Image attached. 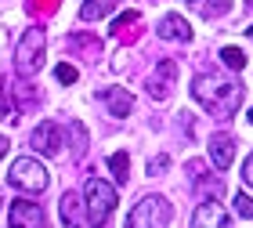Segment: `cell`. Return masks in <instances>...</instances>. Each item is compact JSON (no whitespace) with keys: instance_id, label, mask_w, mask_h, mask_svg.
I'll use <instances>...</instances> for the list:
<instances>
[{"instance_id":"1","label":"cell","mask_w":253,"mask_h":228,"mask_svg":"<svg viewBox=\"0 0 253 228\" xmlns=\"http://www.w3.org/2000/svg\"><path fill=\"white\" fill-rule=\"evenodd\" d=\"M243 84L224 73H199L192 80V98L199 101L206 112L213 116H232V112L243 105Z\"/></svg>"},{"instance_id":"2","label":"cell","mask_w":253,"mask_h":228,"mask_svg":"<svg viewBox=\"0 0 253 228\" xmlns=\"http://www.w3.org/2000/svg\"><path fill=\"white\" fill-rule=\"evenodd\" d=\"M84 203H87V225L90 228H105L112 210H116V203H120V196H116V188H112L105 178H90L87 188H84Z\"/></svg>"},{"instance_id":"3","label":"cell","mask_w":253,"mask_h":228,"mask_svg":"<svg viewBox=\"0 0 253 228\" xmlns=\"http://www.w3.org/2000/svg\"><path fill=\"white\" fill-rule=\"evenodd\" d=\"M43 58H47V33L33 26V29L22 33V40H18L15 65H18V73H22V76H33V73H40V69H43Z\"/></svg>"},{"instance_id":"4","label":"cell","mask_w":253,"mask_h":228,"mask_svg":"<svg viewBox=\"0 0 253 228\" xmlns=\"http://www.w3.org/2000/svg\"><path fill=\"white\" fill-rule=\"evenodd\" d=\"M174 210L163 196H141L134 203V210L126 214V228H167Z\"/></svg>"},{"instance_id":"5","label":"cell","mask_w":253,"mask_h":228,"mask_svg":"<svg viewBox=\"0 0 253 228\" xmlns=\"http://www.w3.org/2000/svg\"><path fill=\"white\" fill-rule=\"evenodd\" d=\"M7 181L15 188H22V192H43L51 178H47V167H43L37 156H18L15 163H11Z\"/></svg>"},{"instance_id":"6","label":"cell","mask_w":253,"mask_h":228,"mask_svg":"<svg viewBox=\"0 0 253 228\" xmlns=\"http://www.w3.org/2000/svg\"><path fill=\"white\" fill-rule=\"evenodd\" d=\"M29 145L37 149L40 156H62V127L58 123H51V120H43V123H37L33 127V134H29Z\"/></svg>"},{"instance_id":"7","label":"cell","mask_w":253,"mask_h":228,"mask_svg":"<svg viewBox=\"0 0 253 228\" xmlns=\"http://www.w3.org/2000/svg\"><path fill=\"white\" fill-rule=\"evenodd\" d=\"M192 228H232V218L217 199H203L192 214Z\"/></svg>"},{"instance_id":"8","label":"cell","mask_w":253,"mask_h":228,"mask_svg":"<svg viewBox=\"0 0 253 228\" xmlns=\"http://www.w3.org/2000/svg\"><path fill=\"white\" fill-rule=\"evenodd\" d=\"M7 218H11V228H47L40 203H29V199H15Z\"/></svg>"},{"instance_id":"9","label":"cell","mask_w":253,"mask_h":228,"mask_svg":"<svg viewBox=\"0 0 253 228\" xmlns=\"http://www.w3.org/2000/svg\"><path fill=\"white\" fill-rule=\"evenodd\" d=\"M174 80H177V62L163 58V62H159V69H156V76L145 80V87H148V94H152L156 101H163L170 94V84H174Z\"/></svg>"},{"instance_id":"10","label":"cell","mask_w":253,"mask_h":228,"mask_svg":"<svg viewBox=\"0 0 253 228\" xmlns=\"http://www.w3.org/2000/svg\"><path fill=\"white\" fill-rule=\"evenodd\" d=\"M98 98L109 105V112L116 120L130 116V109H134V94H130V91H123V87H105V91H98Z\"/></svg>"},{"instance_id":"11","label":"cell","mask_w":253,"mask_h":228,"mask_svg":"<svg viewBox=\"0 0 253 228\" xmlns=\"http://www.w3.org/2000/svg\"><path fill=\"white\" fill-rule=\"evenodd\" d=\"M210 159H213L217 170L232 167V159H235V138L232 134H213L210 138Z\"/></svg>"},{"instance_id":"12","label":"cell","mask_w":253,"mask_h":228,"mask_svg":"<svg viewBox=\"0 0 253 228\" xmlns=\"http://www.w3.org/2000/svg\"><path fill=\"white\" fill-rule=\"evenodd\" d=\"M159 37L163 40H181V44H188L192 40V26L181 15H167L163 22H159Z\"/></svg>"},{"instance_id":"13","label":"cell","mask_w":253,"mask_h":228,"mask_svg":"<svg viewBox=\"0 0 253 228\" xmlns=\"http://www.w3.org/2000/svg\"><path fill=\"white\" fill-rule=\"evenodd\" d=\"M58 214H62V225L65 228H84V203H80L76 192H65Z\"/></svg>"},{"instance_id":"14","label":"cell","mask_w":253,"mask_h":228,"mask_svg":"<svg viewBox=\"0 0 253 228\" xmlns=\"http://www.w3.org/2000/svg\"><path fill=\"white\" fill-rule=\"evenodd\" d=\"M112 7H116V0H84V4H80V18L84 22H98V18L112 15Z\"/></svg>"},{"instance_id":"15","label":"cell","mask_w":253,"mask_h":228,"mask_svg":"<svg viewBox=\"0 0 253 228\" xmlns=\"http://www.w3.org/2000/svg\"><path fill=\"white\" fill-rule=\"evenodd\" d=\"M109 170H112L116 181H126V178H130V156H126V152H112L109 156Z\"/></svg>"},{"instance_id":"16","label":"cell","mask_w":253,"mask_h":228,"mask_svg":"<svg viewBox=\"0 0 253 228\" xmlns=\"http://www.w3.org/2000/svg\"><path fill=\"white\" fill-rule=\"evenodd\" d=\"M199 11H203L206 18H221V15H228V11H232V0H203Z\"/></svg>"},{"instance_id":"17","label":"cell","mask_w":253,"mask_h":228,"mask_svg":"<svg viewBox=\"0 0 253 228\" xmlns=\"http://www.w3.org/2000/svg\"><path fill=\"white\" fill-rule=\"evenodd\" d=\"M221 62L228 65V69H235V73L246 69V54L239 51V47H224V51H221Z\"/></svg>"},{"instance_id":"18","label":"cell","mask_w":253,"mask_h":228,"mask_svg":"<svg viewBox=\"0 0 253 228\" xmlns=\"http://www.w3.org/2000/svg\"><path fill=\"white\" fill-rule=\"evenodd\" d=\"M54 76H58V84H76V80H80V73L73 69V65H69V62H62V65H54Z\"/></svg>"},{"instance_id":"19","label":"cell","mask_w":253,"mask_h":228,"mask_svg":"<svg viewBox=\"0 0 253 228\" xmlns=\"http://www.w3.org/2000/svg\"><path fill=\"white\" fill-rule=\"evenodd\" d=\"M69 134H73V141H76V152L84 156V149H87V131H84V123H69Z\"/></svg>"},{"instance_id":"20","label":"cell","mask_w":253,"mask_h":228,"mask_svg":"<svg viewBox=\"0 0 253 228\" xmlns=\"http://www.w3.org/2000/svg\"><path fill=\"white\" fill-rule=\"evenodd\" d=\"M235 214H239V218H253V199L246 196V192L235 196Z\"/></svg>"},{"instance_id":"21","label":"cell","mask_w":253,"mask_h":228,"mask_svg":"<svg viewBox=\"0 0 253 228\" xmlns=\"http://www.w3.org/2000/svg\"><path fill=\"white\" fill-rule=\"evenodd\" d=\"M167 167H170V156H156V159H148V174H152V178H159Z\"/></svg>"},{"instance_id":"22","label":"cell","mask_w":253,"mask_h":228,"mask_svg":"<svg viewBox=\"0 0 253 228\" xmlns=\"http://www.w3.org/2000/svg\"><path fill=\"white\" fill-rule=\"evenodd\" d=\"M141 15L137 11H123V15H116V22H112V29H123V26H130V22H137Z\"/></svg>"},{"instance_id":"23","label":"cell","mask_w":253,"mask_h":228,"mask_svg":"<svg viewBox=\"0 0 253 228\" xmlns=\"http://www.w3.org/2000/svg\"><path fill=\"white\" fill-rule=\"evenodd\" d=\"M0 116H11V105H7V87L0 80Z\"/></svg>"},{"instance_id":"24","label":"cell","mask_w":253,"mask_h":228,"mask_svg":"<svg viewBox=\"0 0 253 228\" xmlns=\"http://www.w3.org/2000/svg\"><path fill=\"white\" fill-rule=\"evenodd\" d=\"M243 181H246V185L253 188V156H250L246 163H243Z\"/></svg>"},{"instance_id":"25","label":"cell","mask_w":253,"mask_h":228,"mask_svg":"<svg viewBox=\"0 0 253 228\" xmlns=\"http://www.w3.org/2000/svg\"><path fill=\"white\" fill-rule=\"evenodd\" d=\"M7 149H11V141L4 138V134H0V159H4V156H7Z\"/></svg>"},{"instance_id":"26","label":"cell","mask_w":253,"mask_h":228,"mask_svg":"<svg viewBox=\"0 0 253 228\" xmlns=\"http://www.w3.org/2000/svg\"><path fill=\"white\" fill-rule=\"evenodd\" d=\"M246 120H250V123H253V109H250V112H246Z\"/></svg>"},{"instance_id":"27","label":"cell","mask_w":253,"mask_h":228,"mask_svg":"<svg viewBox=\"0 0 253 228\" xmlns=\"http://www.w3.org/2000/svg\"><path fill=\"white\" fill-rule=\"evenodd\" d=\"M246 37H250V40H253V26H250V29H246Z\"/></svg>"},{"instance_id":"28","label":"cell","mask_w":253,"mask_h":228,"mask_svg":"<svg viewBox=\"0 0 253 228\" xmlns=\"http://www.w3.org/2000/svg\"><path fill=\"white\" fill-rule=\"evenodd\" d=\"M192 4H199V0H192Z\"/></svg>"},{"instance_id":"29","label":"cell","mask_w":253,"mask_h":228,"mask_svg":"<svg viewBox=\"0 0 253 228\" xmlns=\"http://www.w3.org/2000/svg\"><path fill=\"white\" fill-rule=\"evenodd\" d=\"M250 7H253V0H250Z\"/></svg>"},{"instance_id":"30","label":"cell","mask_w":253,"mask_h":228,"mask_svg":"<svg viewBox=\"0 0 253 228\" xmlns=\"http://www.w3.org/2000/svg\"><path fill=\"white\" fill-rule=\"evenodd\" d=\"M0 203H4V199H0Z\"/></svg>"}]
</instances>
